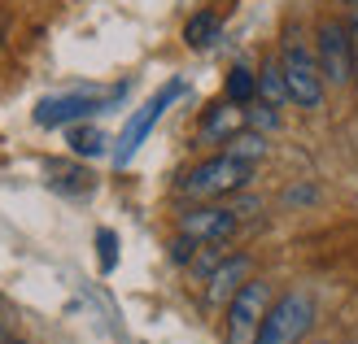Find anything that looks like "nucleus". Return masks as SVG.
Listing matches in <instances>:
<instances>
[{
    "label": "nucleus",
    "instance_id": "nucleus-1",
    "mask_svg": "<svg viewBox=\"0 0 358 344\" xmlns=\"http://www.w3.org/2000/svg\"><path fill=\"white\" fill-rule=\"evenodd\" d=\"M249 179H254V161L245 157H231V153H219V157H206L179 179V192L192 196V201H214V196H227V192H241Z\"/></svg>",
    "mask_w": 358,
    "mask_h": 344
},
{
    "label": "nucleus",
    "instance_id": "nucleus-2",
    "mask_svg": "<svg viewBox=\"0 0 358 344\" xmlns=\"http://www.w3.org/2000/svg\"><path fill=\"white\" fill-rule=\"evenodd\" d=\"M280 66H284V83H289V96L301 110H319L324 105V70H319V57L301 44V35L289 31L280 48Z\"/></svg>",
    "mask_w": 358,
    "mask_h": 344
},
{
    "label": "nucleus",
    "instance_id": "nucleus-3",
    "mask_svg": "<svg viewBox=\"0 0 358 344\" xmlns=\"http://www.w3.org/2000/svg\"><path fill=\"white\" fill-rule=\"evenodd\" d=\"M310 327H315V301L306 292H284L271 301L254 344H297Z\"/></svg>",
    "mask_w": 358,
    "mask_h": 344
},
{
    "label": "nucleus",
    "instance_id": "nucleus-4",
    "mask_svg": "<svg viewBox=\"0 0 358 344\" xmlns=\"http://www.w3.org/2000/svg\"><path fill=\"white\" fill-rule=\"evenodd\" d=\"M122 100V87L118 92H62V96H44L35 105V126H70V122H83L92 114H105Z\"/></svg>",
    "mask_w": 358,
    "mask_h": 344
},
{
    "label": "nucleus",
    "instance_id": "nucleus-5",
    "mask_svg": "<svg viewBox=\"0 0 358 344\" xmlns=\"http://www.w3.org/2000/svg\"><path fill=\"white\" fill-rule=\"evenodd\" d=\"M315 57H319V70H324L328 87L354 83V44H350V27L345 22H336V17L319 22V31H315Z\"/></svg>",
    "mask_w": 358,
    "mask_h": 344
},
{
    "label": "nucleus",
    "instance_id": "nucleus-6",
    "mask_svg": "<svg viewBox=\"0 0 358 344\" xmlns=\"http://www.w3.org/2000/svg\"><path fill=\"white\" fill-rule=\"evenodd\" d=\"M179 96H184V83H179V79H171V83H166V87H162V92H157L153 100H145V105H140V110L131 114V122L122 126V135H118V149H114V166H118V170H122V166H127V161L140 153V144L149 140V131L157 126V118H162V114L171 110V105H175Z\"/></svg>",
    "mask_w": 358,
    "mask_h": 344
},
{
    "label": "nucleus",
    "instance_id": "nucleus-7",
    "mask_svg": "<svg viewBox=\"0 0 358 344\" xmlns=\"http://www.w3.org/2000/svg\"><path fill=\"white\" fill-rule=\"evenodd\" d=\"M266 310H271V283L249 279L241 292L227 301V344H254Z\"/></svg>",
    "mask_w": 358,
    "mask_h": 344
},
{
    "label": "nucleus",
    "instance_id": "nucleus-8",
    "mask_svg": "<svg viewBox=\"0 0 358 344\" xmlns=\"http://www.w3.org/2000/svg\"><path fill=\"white\" fill-rule=\"evenodd\" d=\"M236 223H241V214L231 205H196L179 218V231L192 235L196 244H223L227 235L236 231Z\"/></svg>",
    "mask_w": 358,
    "mask_h": 344
},
{
    "label": "nucleus",
    "instance_id": "nucleus-9",
    "mask_svg": "<svg viewBox=\"0 0 358 344\" xmlns=\"http://www.w3.org/2000/svg\"><path fill=\"white\" fill-rule=\"evenodd\" d=\"M245 283H249V257H245V253H236V257H223V262L206 275V301H210V305H223V301L236 297Z\"/></svg>",
    "mask_w": 358,
    "mask_h": 344
},
{
    "label": "nucleus",
    "instance_id": "nucleus-10",
    "mask_svg": "<svg viewBox=\"0 0 358 344\" xmlns=\"http://www.w3.org/2000/svg\"><path fill=\"white\" fill-rule=\"evenodd\" d=\"M48 188L62 196H87L92 192V174L75 161H48Z\"/></svg>",
    "mask_w": 358,
    "mask_h": 344
},
{
    "label": "nucleus",
    "instance_id": "nucleus-11",
    "mask_svg": "<svg viewBox=\"0 0 358 344\" xmlns=\"http://www.w3.org/2000/svg\"><path fill=\"white\" fill-rule=\"evenodd\" d=\"M223 35V17L219 13H210V9H201V13H192L188 17V27H184V44L188 48H210L214 40Z\"/></svg>",
    "mask_w": 358,
    "mask_h": 344
},
{
    "label": "nucleus",
    "instance_id": "nucleus-12",
    "mask_svg": "<svg viewBox=\"0 0 358 344\" xmlns=\"http://www.w3.org/2000/svg\"><path fill=\"white\" fill-rule=\"evenodd\" d=\"M236 126H241V105H214V110L206 114V122H201V135L206 140H231V135H236Z\"/></svg>",
    "mask_w": 358,
    "mask_h": 344
},
{
    "label": "nucleus",
    "instance_id": "nucleus-13",
    "mask_svg": "<svg viewBox=\"0 0 358 344\" xmlns=\"http://www.w3.org/2000/svg\"><path fill=\"white\" fill-rule=\"evenodd\" d=\"M258 96H262L266 105H275V110H280L284 100H293V96H289V83H284V66H280V61H266V66L258 70Z\"/></svg>",
    "mask_w": 358,
    "mask_h": 344
},
{
    "label": "nucleus",
    "instance_id": "nucleus-14",
    "mask_svg": "<svg viewBox=\"0 0 358 344\" xmlns=\"http://www.w3.org/2000/svg\"><path fill=\"white\" fill-rule=\"evenodd\" d=\"M227 100L241 105V110L258 100V75H254V70H245V66L231 70V75H227Z\"/></svg>",
    "mask_w": 358,
    "mask_h": 344
},
{
    "label": "nucleus",
    "instance_id": "nucleus-15",
    "mask_svg": "<svg viewBox=\"0 0 358 344\" xmlns=\"http://www.w3.org/2000/svg\"><path fill=\"white\" fill-rule=\"evenodd\" d=\"M66 144H70V153H75V157H101L110 140H105V131H96V126H70Z\"/></svg>",
    "mask_w": 358,
    "mask_h": 344
},
{
    "label": "nucleus",
    "instance_id": "nucleus-16",
    "mask_svg": "<svg viewBox=\"0 0 358 344\" xmlns=\"http://www.w3.org/2000/svg\"><path fill=\"white\" fill-rule=\"evenodd\" d=\"M227 153L231 157H245V161H258V157H266V140L258 131H241V135L227 140Z\"/></svg>",
    "mask_w": 358,
    "mask_h": 344
},
{
    "label": "nucleus",
    "instance_id": "nucleus-17",
    "mask_svg": "<svg viewBox=\"0 0 358 344\" xmlns=\"http://www.w3.org/2000/svg\"><path fill=\"white\" fill-rule=\"evenodd\" d=\"M96 248H101V270H114V262H118V235L110 227L96 231Z\"/></svg>",
    "mask_w": 358,
    "mask_h": 344
},
{
    "label": "nucleus",
    "instance_id": "nucleus-18",
    "mask_svg": "<svg viewBox=\"0 0 358 344\" xmlns=\"http://www.w3.org/2000/svg\"><path fill=\"white\" fill-rule=\"evenodd\" d=\"M196 248H201V244H196L192 235H184V231H179V240L171 244V262H179V266H192V257H196Z\"/></svg>",
    "mask_w": 358,
    "mask_h": 344
},
{
    "label": "nucleus",
    "instance_id": "nucleus-19",
    "mask_svg": "<svg viewBox=\"0 0 358 344\" xmlns=\"http://www.w3.org/2000/svg\"><path fill=\"white\" fill-rule=\"evenodd\" d=\"M245 122H249V126H266V131H275V126H280L275 105H266V100H262V105H254V110L245 114Z\"/></svg>",
    "mask_w": 358,
    "mask_h": 344
},
{
    "label": "nucleus",
    "instance_id": "nucleus-20",
    "mask_svg": "<svg viewBox=\"0 0 358 344\" xmlns=\"http://www.w3.org/2000/svg\"><path fill=\"white\" fill-rule=\"evenodd\" d=\"M350 44H354V87H358V0H350Z\"/></svg>",
    "mask_w": 358,
    "mask_h": 344
},
{
    "label": "nucleus",
    "instance_id": "nucleus-21",
    "mask_svg": "<svg viewBox=\"0 0 358 344\" xmlns=\"http://www.w3.org/2000/svg\"><path fill=\"white\" fill-rule=\"evenodd\" d=\"M0 344H27V340H0Z\"/></svg>",
    "mask_w": 358,
    "mask_h": 344
},
{
    "label": "nucleus",
    "instance_id": "nucleus-22",
    "mask_svg": "<svg viewBox=\"0 0 358 344\" xmlns=\"http://www.w3.org/2000/svg\"><path fill=\"white\" fill-rule=\"evenodd\" d=\"M0 40H5V17H0Z\"/></svg>",
    "mask_w": 358,
    "mask_h": 344
}]
</instances>
